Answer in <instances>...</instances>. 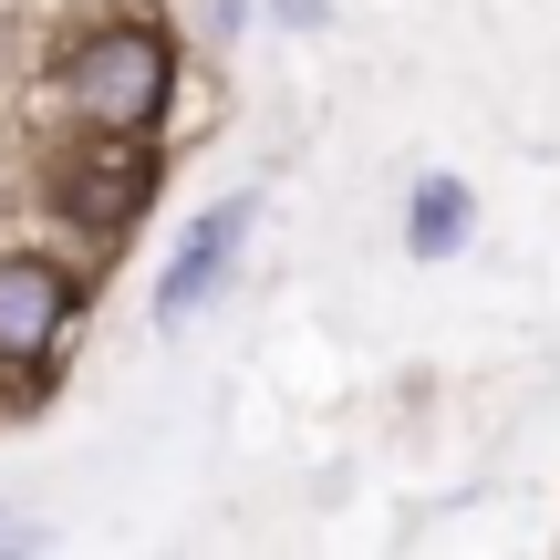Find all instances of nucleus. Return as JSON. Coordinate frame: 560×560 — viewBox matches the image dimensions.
<instances>
[{
	"mask_svg": "<svg viewBox=\"0 0 560 560\" xmlns=\"http://www.w3.org/2000/svg\"><path fill=\"white\" fill-rule=\"evenodd\" d=\"M83 322V280L42 249H0V363L11 374H42V363L73 342Z\"/></svg>",
	"mask_w": 560,
	"mask_h": 560,
	"instance_id": "obj_3",
	"label": "nucleus"
},
{
	"mask_svg": "<svg viewBox=\"0 0 560 560\" xmlns=\"http://www.w3.org/2000/svg\"><path fill=\"white\" fill-rule=\"evenodd\" d=\"M156 177H166V166H156V145H145V136L83 125V136L42 166V198H52L83 240H115V229H136L145 208H156Z\"/></svg>",
	"mask_w": 560,
	"mask_h": 560,
	"instance_id": "obj_2",
	"label": "nucleus"
},
{
	"mask_svg": "<svg viewBox=\"0 0 560 560\" xmlns=\"http://www.w3.org/2000/svg\"><path fill=\"white\" fill-rule=\"evenodd\" d=\"M280 21H291V32H322V21H332V0H270Z\"/></svg>",
	"mask_w": 560,
	"mask_h": 560,
	"instance_id": "obj_6",
	"label": "nucleus"
},
{
	"mask_svg": "<svg viewBox=\"0 0 560 560\" xmlns=\"http://www.w3.org/2000/svg\"><path fill=\"white\" fill-rule=\"evenodd\" d=\"M467 187L457 177H416V208H405V249L416 260H446V249H467Z\"/></svg>",
	"mask_w": 560,
	"mask_h": 560,
	"instance_id": "obj_5",
	"label": "nucleus"
},
{
	"mask_svg": "<svg viewBox=\"0 0 560 560\" xmlns=\"http://www.w3.org/2000/svg\"><path fill=\"white\" fill-rule=\"evenodd\" d=\"M249 229H260V198H249V187L198 208V229H187V240L166 249V270H156V322H166V332H187V322L229 291V270H240V240H249Z\"/></svg>",
	"mask_w": 560,
	"mask_h": 560,
	"instance_id": "obj_4",
	"label": "nucleus"
},
{
	"mask_svg": "<svg viewBox=\"0 0 560 560\" xmlns=\"http://www.w3.org/2000/svg\"><path fill=\"white\" fill-rule=\"evenodd\" d=\"M0 198H11V187H0Z\"/></svg>",
	"mask_w": 560,
	"mask_h": 560,
	"instance_id": "obj_8",
	"label": "nucleus"
},
{
	"mask_svg": "<svg viewBox=\"0 0 560 560\" xmlns=\"http://www.w3.org/2000/svg\"><path fill=\"white\" fill-rule=\"evenodd\" d=\"M32 540H42V529H32V520H11V509H0V550H32Z\"/></svg>",
	"mask_w": 560,
	"mask_h": 560,
	"instance_id": "obj_7",
	"label": "nucleus"
},
{
	"mask_svg": "<svg viewBox=\"0 0 560 560\" xmlns=\"http://www.w3.org/2000/svg\"><path fill=\"white\" fill-rule=\"evenodd\" d=\"M62 115L73 125H115V136H156L177 104V42L156 21H94L73 52L52 62Z\"/></svg>",
	"mask_w": 560,
	"mask_h": 560,
	"instance_id": "obj_1",
	"label": "nucleus"
}]
</instances>
